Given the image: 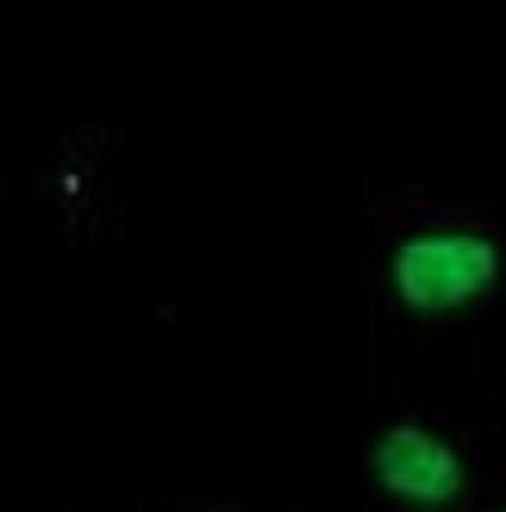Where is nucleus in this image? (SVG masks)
<instances>
[{
  "mask_svg": "<svg viewBox=\"0 0 506 512\" xmlns=\"http://www.w3.org/2000/svg\"><path fill=\"white\" fill-rule=\"evenodd\" d=\"M500 275V250L475 232H432L403 241L391 263L397 297L416 313H447L475 303Z\"/></svg>",
  "mask_w": 506,
  "mask_h": 512,
  "instance_id": "f257e3e1",
  "label": "nucleus"
},
{
  "mask_svg": "<svg viewBox=\"0 0 506 512\" xmlns=\"http://www.w3.org/2000/svg\"><path fill=\"white\" fill-rule=\"evenodd\" d=\"M378 484L416 506H444L463 488L460 456L416 422H397L372 450Z\"/></svg>",
  "mask_w": 506,
  "mask_h": 512,
  "instance_id": "f03ea898",
  "label": "nucleus"
},
{
  "mask_svg": "<svg viewBox=\"0 0 506 512\" xmlns=\"http://www.w3.org/2000/svg\"><path fill=\"white\" fill-rule=\"evenodd\" d=\"M494 512H506V509H494Z\"/></svg>",
  "mask_w": 506,
  "mask_h": 512,
  "instance_id": "7ed1b4c3",
  "label": "nucleus"
}]
</instances>
